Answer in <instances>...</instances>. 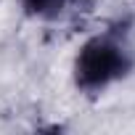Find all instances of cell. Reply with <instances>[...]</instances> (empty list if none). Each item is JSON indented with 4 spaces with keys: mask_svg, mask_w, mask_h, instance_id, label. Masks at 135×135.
I'll return each mask as SVG.
<instances>
[{
    "mask_svg": "<svg viewBox=\"0 0 135 135\" xmlns=\"http://www.w3.org/2000/svg\"><path fill=\"white\" fill-rule=\"evenodd\" d=\"M132 16L111 21L93 35L74 58V85L85 95H101L109 85L124 80L135 69V50L130 42Z\"/></svg>",
    "mask_w": 135,
    "mask_h": 135,
    "instance_id": "obj_1",
    "label": "cell"
},
{
    "mask_svg": "<svg viewBox=\"0 0 135 135\" xmlns=\"http://www.w3.org/2000/svg\"><path fill=\"white\" fill-rule=\"evenodd\" d=\"M80 3V0H21V8L27 16L40 21H56L66 13V8Z\"/></svg>",
    "mask_w": 135,
    "mask_h": 135,
    "instance_id": "obj_2",
    "label": "cell"
}]
</instances>
